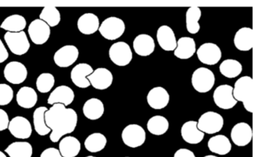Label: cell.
<instances>
[{"instance_id": "1", "label": "cell", "mask_w": 261, "mask_h": 157, "mask_svg": "<svg viewBox=\"0 0 261 157\" xmlns=\"http://www.w3.org/2000/svg\"><path fill=\"white\" fill-rule=\"evenodd\" d=\"M45 122L51 129L50 140L57 143L62 137L71 134L77 124V112L62 104H55L45 112Z\"/></svg>"}, {"instance_id": "2", "label": "cell", "mask_w": 261, "mask_h": 157, "mask_svg": "<svg viewBox=\"0 0 261 157\" xmlns=\"http://www.w3.org/2000/svg\"><path fill=\"white\" fill-rule=\"evenodd\" d=\"M233 96L237 102H241L248 112L254 111L253 80L250 76H243L235 82Z\"/></svg>"}, {"instance_id": "3", "label": "cell", "mask_w": 261, "mask_h": 157, "mask_svg": "<svg viewBox=\"0 0 261 157\" xmlns=\"http://www.w3.org/2000/svg\"><path fill=\"white\" fill-rule=\"evenodd\" d=\"M215 74L205 67L197 69L192 74V86L198 92L206 93L210 91L215 85Z\"/></svg>"}, {"instance_id": "4", "label": "cell", "mask_w": 261, "mask_h": 157, "mask_svg": "<svg viewBox=\"0 0 261 157\" xmlns=\"http://www.w3.org/2000/svg\"><path fill=\"white\" fill-rule=\"evenodd\" d=\"M125 29L126 26L123 20L117 17L111 16L102 22L98 30L105 39L114 41L124 34Z\"/></svg>"}, {"instance_id": "5", "label": "cell", "mask_w": 261, "mask_h": 157, "mask_svg": "<svg viewBox=\"0 0 261 157\" xmlns=\"http://www.w3.org/2000/svg\"><path fill=\"white\" fill-rule=\"evenodd\" d=\"M197 126L204 134H216L222 129L224 118L221 114L215 111H207L201 114L197 122Z\"/></svg>"}, {"instance_id": "6", "label": "cell", "mask_w": 261, "mask_h": 157, "mask_svg": "<svg viewBox=\"0 0 261 157\" xmlns=\"http://www.w3.org/2000/svg\"><path fill=\"white\" fill-rule=\"evenodd\" d=\"M4 39L12 53L16 55L25 54L30 48V43L25 32H7Z\"/></svg>"}, {"instance_id": "7", "label": "cell", "mask_w": 261, "mask_h": 157, "mask_svg": "<svg viewBox=\"0 0 261 157\" xmlns=\"http://www.w3.org/2000/svg\"><path fill=\"white\" fill-rule=\"evenodd\" d=\"M110 59L118 67H126L133 59V52L129 44L123 41L114 43L109 50Z\"/></svg>"}, {"instance_id": "8", "label": "cell", "mask_w": 261, "mask_h": 157, "mask_svg": "<svg viewBox=\"0 0 261 157\" xmlns=\"http://www.w3.org/2000/svg\"><path fill=\"white\" fill-rule=\"evenodd\" d=\"M122 140L125 145L131 148L141 146L146 141V134L145 130L140 125L133 123L123 130Z\"/></svg>"}, {"instance_id": "9", "label": "cell", "mask_w": 261, "mask_h": 157, "mask_svg": "<svg viewBox=\"0 0 261 157\" xmlns=\"http://www.w3.org/2000/svg\"><path fill=\"white\" fill-rule=\"evenodd\" d=\"M213 99L215 105L221 109H231L238 103L233 96V87L227 84L219 85L215 88Z\"/></svg>"}, {"instance_id": "10", "label": "cell", "mask_w": 261, "mask_h": 157, "mask_svg": "<svg viewBox=\"0 0 261 157\" xmlns=\"http://www.w3.org/2000/svg\"><path fill=\"white\" fill-rule=\"evenodd\" d=\"M28 32L32 41L34 44L42 45L49 39L51 28L45 21L41 19H36L30 23Z\"/></svg>"}, {"instance_id": "11", "label": "cell", "mask_w": 261, "mask_h": 157, "mask_svg": "<svg viewBox=\"0 0 261 157\" xmlns=\"http://www.w3.org/2000/svg\"><path fill=\"white\" fill-rule=\"evenodd\" d=\"M197 56L200 62L206 65L213 66L221 59V50L217 44L204 43L197 50Z\"/></svg>"}, {"instance_id": "12", "label": "cell", "mask_w": 261, "mask_h": 157, "mask_svg": "<svg viewBox=\"0 0 261 157\" xmlns=\"http://www.w3.org/2000/svg\"><path fill=\"white\" fill-rule=\"evenodd\" d=\"M5 79L10 83L19 85L25 82L28 76V70L23 64L17 61L9 62L4 69Z\"/></svg>"}, {"instance_id": "13", "label": "cell", "mask_w": 261, "mask_h": 157, "mask_svg": "<svg viewBox=\"0 0 261 157\" xmlns=\"http://www.w3.org/2000/svg\"><path fill=\"white\" fill-rule=\"evenodd\" d=\"M79 56V50L74 45H65L61 47L54 55V61L56 65L62 68L71 67L77 61Z\"/></svg>"}, {"instance_id": "14", "label": "cell", "mask_w": 261, "mask_h": 157, "mask_svg": "<svg viewBox=\"0 0 261 157\" xmlns=\"http://www.w3.org/2000/svg\"><path fill=\"white\" fill-rule=\"evenodd\" d=\"M8 129L13 137L22 140L30 138L33 134L30 120L22 116H16L10 120Z\"/></svg>"}, {"instance_id": "15", "label": "cell", "mask_w": 261, "mask_h": 157, "mask_svg": "<svg viewBox=\"0 0 261 157\" xmlns=\"http://www.w3.org/2000/svg\"><path fill=\"white\" fill-rule=\"evenodd\" d=\"M230 137L236 146H247L251 142L253 138L251 127L245 122L237 123L232 128Z\"/></svg>"}, {"instance_id": "16", "label": "cell", "mask_w": 261, "mask_h": 157, "mask_svg": "<svg viewBox=\"0 0 261 157\" xmlns=\"http://www.w3.org/2000/svg\"><path fill=\"white\" fill-rule=\"evenodd\" d=\"M91 85L96 89L105 90L112 85V73L106 68H97L88 77Z\"/></svg>"}, {"instance_id": "17", "label": "cell", "mask_w": 261, "mask_h": 157, "mask_svg": "<svg viewBox=\"0 0 261 157\" xmlns=\"http://www.w3.org/2000/svg\"><path fill=\"white\" fill-rule=\"evenodd\" d=\"M94 72L92 67L89 64H77L71 70V79L73 83L81 88H86L91 85L88 77Z\"/></svg>"}, {"instance_id": "18", "label": "cell", "mask_w": 261, "mask_h": 157, "mask_svg": "<svg viewBox=\"0 0 261 157\" xmlns=\"http://www.w3.org/2000/svg\"><path fill=\"white\" fill-rule=\"evenodd\" d=\"M169 92L163 87H154L147 95L148 104L153 109H163L169 105Z\"/></svg>"}, {"instance_id": "19", "label": "cell", "mask_w": 261, "mask_h": 157, "mask_svg": "<svg viewBox=\"0 0 261 157\" xmlns=\"http://www.w3.org/2000/svg\"><path fill=\"white\" fill-rule=\"evenodd\" d=\"M74 97L75 96L72 88L67 85H60L51 91L48 99V104L51 105L62 104L67 107L72 103Z\"/></svg>"}, {"instance_id": "20", "label": "cell", "mask_w": 261, "mask_h": 157, "mask_svg": "<svg viewBox=\"0 0 261 157\" xmlns=\"http://www.w3.org/2000/svg\"><path fill=\"white\" fill-rule=\"evenodd\" d=\"M156 38L160 47L163 50L166 51H172L176 48V38L173 30L169 26H160L157 30Z\"/></svg>"}, {"instance_id": "21", "label": "cell", "mask_w": 261, "mask_h": 157, "mask_svg": "<svg viewBox=\"0 0 261 157\" xmlns=\"http://www.w3.org/2000/svg\"><path fill=\"white\" fill-rule=\"evenodd\" d=\"M183 140L189 144H198L204 139V134L197 126V121L189 120L186 122L181 128Z\"/></svg>"}, {"instance_id": "22", "label": "cell", "mask_w": 261, "mask_h": 157, "mask_svg": "<svg viewBox=\"0 0 261 157\" xmlns=\"http://www.w3.org/2000/svg\"><path fill=\"white\" fill-rule=\"evenodd\" d=\"M133 46L136 53L141 56H148L152 54L155 47L153 38L146 34L137 35Z\"/></svg>"}, {"instance_id": "23", "label": "cell", "mask_w": 261, "mask_h": 157, "mask_svg": "<svg viewBox=\"0 0 261 157\" xmlns=\"http://www.w3.org/2000/svg\"><path fill=\"white\" fill-rule=\"evenodd\" d=\"M235 47L241 51H248L253 47V30L250 27H244L236 32L233 38Z\"/></svg>"}, {"instance_id": "24", "label": "cell", "mask_w": 261, "mask_h": 157, "mask_svg": "<svg viewBox=\"0 0 261 157\" xmlns=\"http://www.w3.org/2000/svg\"><path fill=\"white\" fill-rule=\"evenodd\" d=\"M196 51L195 40L190 37H182L177 41L174 55L178 59H187L192 57Z\"/></svg>"}, {"instance_id": "25", "label": "cell", "mask_w": 261, "mask_h": 157, "mask_svg": "<svg viewBox=\"0 0 261 157\" xmlns=\"http://www.w3.org/2000/svg\"><path fill=\"white\" fill-rule=\"evenodd\" d=\"M100 27V20L97 15L93 13L82 15L77 21V27L81 33L90 35L95 33Z\"/></svg>"}, {"instance_id": "26", "label": "cell", "mask_w": 261, "mask_h": 157, "mask_svg": "<svg viewBox=\"0 0 261 157\" xmlns=\"http://www.w3.org/2000/svg\"><path fill=\"white\" fill-rule=\"evenodd\" d=\"M209 150L218 155H227L232 149L230 140L224 135H216L209 139L207 142Z\"/></svg>"}, {"instance_id": "27", "label": "cell", "mask_w": 261, "mask_h": 157, "mask_svg": "<svg viewBox=\"0 0 261 157\" xmlns=\"http://www.w3.org/2000/svg\"><path fill=\"white\" fill-rule=\"evenodd\" d=\"M81 149L80 141L72 136L65 137L59 143V152L63 157H76Z\"/></svg>"}, {"instance_id": "28", "label": "cell", "mask_w": 261, "mask_h": 157, "mask_svg": "<svg viewBox=\"0 0 261 157\" xmlns=\"http://www.w3.org/2000/svg\"><path fill=\"white\" fill-rule=\"evenodd\" d=\"M83 113L89 120H98L105 113V105L100 99L92 98L85 102L83 106Z\"/></svg>"}, {"instance_id": "29", "label": "cell", "mask_w": 261, "mask_h": 157, "mask_svg": "<svg viewBox=\"0 0 261 157\" xmlns=\"http://www.w3.org/2000/svg\"><path fill=\"white\" fill-rule=\"evenodd\" d=\"M18 105L25 109L33 108L38 102V95L36 90L31 87H22L16 95Z\"/></svg>"}, {"instance_id": "30", "label": "cell", "mask_w": 261, "mask_h": 157, "mask_svg": "<svg viewBox=\"0 0 261 157\" xmlns=\"http://www.w3.org/2000/svg\"><path fill=\"white\" fill-rule=\"evenodd\" d=\"M5 152L10 157H32L33 148L29 142H14L9 145Z\"/></svg>"}, {"instance_id": "31", "label": "cell", "mask_w": 261, "mask_h": 157, "mask_svg": "<svg viewBox=\"0 0 261 157\" xmlns=\"http://www.w3.org/2000/svg\"><path fill=\"white\" fill-rule=\"evenodd\" d=\"M27 20L22 15H12L7 17L2 24L0 25V27L7 32H23L24 29L27 27Z\"/></svg>"}, {"instance_id": "32", "label": "cell", "mask_w": 261, "mask_h": 157, "mask_svg": "<svg viewBox=\"0 0 261 157\" xmlns=\"http://www.w3.org/2000/svg\"><path fill=\"white\" fill-rule=\"evenodd\" d=\"M48 111L46 107H39L33 113V123L36 133L40 136H46L51 132V129L45 122V112Z\"/></svg>"}, {"instance_id": "33", "label": "cell", "mask_w": 261, "mask_h": 157, "mask_svg": "<svg viewBox=\"0 0 261 157\" xmlns=\"http://www.w3.org/2000/svg\"><path fill=\"white\" fill-rule=\"evenodd\" d=\"M201 17V11L200 8L197 6L190 7L186 12V29L188 32L192 35H195L200 30L199 21Z\"/></svg>"}, {"instance_id": "34", "label": "cell", "mask_w": 261, "mask_h": 157, "mask_svg": "<svg viewBox=\"0 0 261 157\" xmlns=\"http://www.w3.org/2000/svg\"><path fill=\"white\" fill-rule=\"evenodd\" d=\"M169 128V120L163 116H153L147 122L148 131L153 135H163L167 132Z\"/></svg>"}, {"instance_id": "35", "label": "cell", "mask_w": 261, "mask_h": 157, "mask_svg": "<svg viewBox=\"0 0 261 157\" xmlns=\"http://www.w3.org/2000/svg\"><path fill=\"white\" fill-rule=\"evenodd\" d=\"M219 70L221 74L226 78L233 79L241 74L243 67L237 59H227L220 64Z\"/></svg>"}, {"instance_id": "36", "label": "cell", "mask_w": 261, "mask_h": 157, "mask_svg": "<svg viewBox=\"0 0 261 157\" xmlns=\"http://www.w3.org/2000/svg\"><path fill=\"white\" fill-rule=\"evenodd\" d=\"M108 140L101 133H94L87 137L85 146L87 150L91 152H98L103 150L106 146Z\"/></svg>"}, {"instance_id": "37", "label": "cell", "mask_w": 261, "mask_h": 157, "mask_svg": "<svg viewBox=\"0 0 261 157\" xmlns=\"http://www.w3.org/2000/svg\"><path fill=\"white\" fill-rule=\"evenodd\" d=\"M39 19L45 21L50 27H56L61 21V14L59 9L53 6H48L42 9Z\"/></svg>"}, {"instance_id": "38", "label": "cell", "mask_w": 261, "mask_h": 157, "mask_svg": "<svg viewBox=\"0 0 261 157\" xmlns=\"http://www.w3.org/2000/svg\"><path fill=\"white\" fill-rule=\"evenodd\" d=\"M54 76L51 73H45L39 75L36 80V87L41 93L49 92L55 85Z\"/></svg>"}, {"instance_id": "39", "label": "cell", "mask_w": 261, "mask_h": 157, "mask_svg": "<svg viewBox=\"0 0 261 157\" xmlns=\"http://www.w3.org/2000/svg\"><path fill=\"white\" fill-rule=\"evenodd\" d=\"M14 91L10 85L5 83L0 84V105H9L13 100Z\"/></svg>"}, {"instance_id": "40", "label": "cell", "mask_w": 261, "mask_h": 157, "mask_svg": "<svg viewBox=\"0 0 261 157\" xmlns=\"http://www.w3.org/2000/svg\"><path fill=\"white\" fill-rule=\"evenodd\" d=\"M10 123V118L7 111L0 108V131L7 130Z\"/></svg>"}, {"instance_id": "41", "label": "cell", "mask_w": 261, "mask_h": 157, "mask_svg": "<svg viewBox=\"0 0 261 157\" xmlns=\"http://www.w3.org/2000/svg\"><path fill=\"white\" fill-rule=\"evenodd\" d=\"M40 157H63L61 155L59 149L54 147L45 149L41 154Z\"/></svg>"}, {"instance_id": "42", "label": "cell", "mask_w": 261, "mask_h": 157, "mask_svg": "<svg viewBox=\"0 0 261 157\" xmlns=\"http://www.w3.org/2000/svg\"><path fill=\"white\" fill-rule=\"evenodd\" d=\"M174 157H195V155L190 149L182 148V149H178L175 152Z\"/></svg>"}, {"instance_id": "43", "label": "cell", "mask_w": 261, "mask_h": 157, "mask_svg": "<svg viewBox=\"0 0 261 157\" xmlns=\"http://www.w3.org/2000/svg\"><path fill=\"white\" fill-rule=\"evenodd\" d=\"M9 58L8 50L4 45L2 40L0 39V64L5 62Z\"/></svg>"}, {"instance_id": "44", "label": "cell", "mask_w": 261, "mask_h": 157, "mask_svg": "<svg viewBox=\"0 0 261 157\" xmlns=\"http://www.w3.org/2000/svg\"><path fill=\"white\" fill-rule=\"evenodd\" d=\"M0 157H7V155L2 151H0Z\"/></svg>"}, {"instance_id": "45", "label": "cell", "mask_w": 261, "mask_h": 157, "mask_svg": "<svg viewBox=\"0 0 261 157\" xmlns=\"http://www.w3.org/2000/svg\"><path fill=\"white\" fill-rule=\"evenodd\" d=\"M204 157H218V156H215V155H205V156H204Z\"/></svg>"}, {"instance_id": "46", "label": "cell", "mask_w": 261, "mask_h": 157, "mask_svg": "<svg viewBox=\"0 0 261 157\" xmlns=\"http://www.w3.org/2000/svg\"><path fill=\"white\" fill-rule=\"evenodd\" d=\"M86 157H96V156H93V155H88V156H86Z\"/></svg>"}, {"instance_id": "47", "label": "cell", "mask_w": 261, "mask_h": 157, "mask_svg": "<svg viewBox=\"0 0 261 157\" xmlns=\"http://www.w3.org/2000/svg\"><path fill=\"white\" fill-rule=\"evenodd\" d=\"M126 157H129V156H126Z\"/></svg>"}]
</instances>
